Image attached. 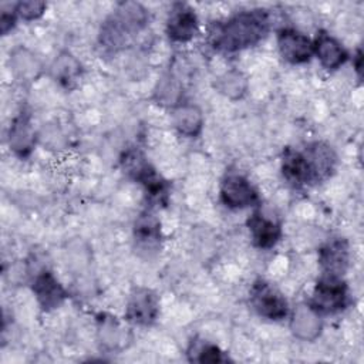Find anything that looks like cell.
I'll use <instances>...</instances> for the list:
<instances>
[{"label": "cell", "mask_w": 364, "mask_h": 364, "mask_svg": "<svg viewBox=\"0 0 364 364\" xmlns=\"http://www.w3.org/2000/svg\"><path fill=\"white\" fill-rule=\"evenodd\" d=\"M121 165L129 178L142 185L151 200L156 202L158 205L166 203L169 185L141 151L134 148L125 151L121 158Z\"/></svg>", "instance_id": "3"}, {"label": "cell", "mask_w": 364, "mask_h": 364, "mask_svg": "<svg viewBox=\"0 0 364 364\" xmlns=\"http://www.w3.org/2000/svg\"><path fill=\"white\" fill-rule=\"evenodd\" d=\"M250 304L253 310L263 318L279 321L289 313L286 297L269 282L256 280L250 289Z\"/></svg>", "instance_id": "5"}, {"label": "cell", "mask_w": 364, "mask_h": 364, "mask_svg": "<svg viewBox=\"0 0 364 364\" xmlns=\"http://www.w3.org/2000/svg\"><path fill=\"white\" fill-rule=\"evenodd\" d=\"M282 173L283 178L296 188L313 183L310 165L304 151L287 148L282 158Z\"/></svg>", "instance_id": "14"}, {"label": "cell", "mask_w": 364, "mask_h": 364, "mask_svg": "<svg viewBox=\"0 0 364 364\" xmlns=\"http://www.w3.org/2000/svg\"><path fill=\"white\" fill-rule=\"evenodd\" d=\"M172 121L178 132L188 138L199 135L203 127L202 112L192 104H178L173 109Z\"/></svg>", "instance_id": "17"}, {"label": "cell", "mask_w": 364, "mask_h": 364, "mask_svg": "<svg viewBox=\"0 0 364 364\" xmlns=\"http://www.w3.org/2000/svg\"><path fill=\"white\" fill-rule=\"evenodd\" d=\"M318 262L323 274L343 277L348 267V246L344 239H333L320 250Z\"/></svg>", "instance_id": "15"}, {"label": "cell", "mask_w": 364, "mask_h": 364, "mask_svg": "<svg viewBox=\"0 0 364 364\" xmlns=\"http://www.w3.org/2000/svg\"><path fill=\"white\" fill-rule=\"evenodd\" d=\"M17 11H16V4H9V6H1V16H0V30L1 34L6 36L16 24L17 20Z\"/></svg>", "instance_id": "26"}, {"label": "cell", "mask_w": 364, "mask_h": 364, "mask_svg": "<svg viewBox=\"0 0 364 364\" xmlns=\"http://www.w3.org/2000/svg\"><path fill=\"white\" fill-rule=\"evenodd\" d=\"M80 63L70 55L68 53L61 54L54 65H53V71H54V77L64 85H70L71 82H74L77 80V77L80 75Z\"/></svg>", "instance_id": "21"}, {"label": "cell", "mask_w": 364, "mask_h": 364, "mask_svg": "<svg viewBox=\"0 0 364 364\" xmlns=\"http://www.w3.org/2000/svg\"><path fill=\"white\" fill-rule=\"evenodd\" d=\"M270 28V16L264 9L236 13L223 23H216L209 33L212 47L223 53H235L256 46Z\"/></svg>", "instance_id": "1"}, {"label": "cell", "mask_w": 364, "mask_h": 364, "mask_svg": "<svg viewBox=\"0 0 364 364\" xmlns=\"http://www.w3.org/2000/svg\"><path fill=\"white\" fill-rule=\"evenodd\" d=\"M304 154L310 165L313 183L321 182L331 175L336 165V155L331 146L324 142H313L306 146Z\"/></svg>", "instance_id": "16"}, {"label": "cell", "mask_w": 364, "mask_h": 364, "mask_svg": "<svg viewBox=\"0 0 364 364\" xmlns=\"http://www.w3.org/2000/svg\"><path fill=\"white\" fill-rule=\"evenodd\" d=\"M46 7H47L46 3H43V1H34V0L16 3L17 16H18L20 18L26 20V21H31V20H36V18L41 17L43 13L46 11Z\"/></svg>", "instance_id": "25"}, {"label": "cell", "mask_w": 364, "mask_h": 364, "mask_svg": "<svg viewBox=\"0 0 364 364\" xmlns=\"http://www.w3.org/2000/svg\"><path fill=\"white\" fill-rule=\"evenodd\" d=\"M33 293L43 310H54L63 304L67 291L58 279L50 270L44 269L34 276L31 284Z\"/></svg>", "instance_id": "11"}, {"label": "cell", "mask_w": 364, "mask_h": 364, "mask_svg": "<svg viewBox=\"0 0 364 364\" xmlns=\"http://www.w3.org/2000/svg\"><path fill=\"white\" fill-rule=\"evenodd\" d=\"M313 54L326 70H337L348 60V53L343 44L326 31L317 33L313 41Z\"/></svg>", "instance_id": "13"}, {"label": "cell", "mask_w": 364, "mask_h": 364, "mask_svg": "<svg viewBox=\"0 0 364 364\" xmlns=\"http://www.w3.org/2000/svg\"><path fill=\"white\" fill-rule=\"evenodd\" d=\"M159 313L156 294L145 287H136L128 299L125 317L136 326H151Z\"/></svg>", "instance_id": "7"}, {"label": "cell", "mask_w": 364, "mask_h": 364, "mask_svg": "<svg viewBox=\"0 0 364 364\" xmlns=\"http://www.w3.org/2000/svg\"><path fill=\"white\" fill-rule=\"evenodd\" d=\"M189 360L193 363H200V364H216V363H229L232 361L228 353L220 350L216 344L200 341V343H193L191 348L188 350Z\"/></svg>", "instance_id": "20"}, {"label": "cell", "mask_w": 364, "mask_h": 364, "mask_svg": "<svg viewBox=\"0 0 364 364\" xmlns=\"http://www.w3.org/2000/svg\"><path fill=\"white\" fill-rule=\"evenodd\" d=\"M247 229L253 245L259 249L273 247L282 237V226L262 212H253L247 219Z\"/></svg>", "instance_id": "12"}, {"label": "cell", "mask_w": 364, "mask_h": 364, "mask_svg": "<svg viewBox=\"0 0 364 364\" xmlns=\"http://www.w3.org/2000/svg\"><path fill=\"white\" fill-rule=\"evenodd\" d=\"M9 142H10V148L20 156H27L34 148L36 136H34V131L30 124V119L26 114L21 112L13 121V125L10 127Z\"/></svg>", "instance_id": "18"}, {"label": "cell", "mask_w": 364, "mask_h": 364, "mask_svg": "<svg viewBox=\"0 0 364 364\" xmlns=\"http://www.w3.org/2000/svg\"><path fill=\"white\" fill-rule=\"evenodd\" d=\"M199 30V21L195 10L188 4L175 3L169 10L166 20V34L172 41L186 43L192 40Z\"/></svg>", "instance_id": "9"}, {"label": "cell", "mask_w": 364, "mask_h": 364, "mask_svg": "<svg viewBox=\"0 0 364 364\" xmlns=\"http://www.w3.org/2000/svg\"><path fill=\"white\" fill-rule=\"evenodd\" d=\"M220 200L230 209H245L259 202V193L246 176L233 172L222 179Z\"/></svg>", "instance_id": "6"}, {"label": "cell", "mask_w": 364, "mask_h": 364, "mask_svg": "<svg viewBox=\"0 0 364 364\" xmlns=\"http://www.w3.org/2000/svg\"><path fill=\"white\" fill-rule=\"evenodd\" d=\"M121 327L118 326V323L109 317V318H100V330L98 333L101 334V343L104 346H109L111 348H114L115 346H118L122 341V333H121Z\"/></svg>", "instance_id": "23"}, {"label": "cell", "mask_w": 364, "mask_h": 364, "mask_svg": "<svg viewBox=\"0 0 364 364\" xmlns=\"http://www.w3.org/2000/svg\"><path fill=\"white\" fill-rule=\"evenodd\" d=\"M159 94V101L165 102V104H181V85L178 84V81L169 74L166 77H164L159 82V90L156 91Z\"/></svg>", "instance_id": "24"}, {"label": "cell", "mask_w": 364, "mask_h": 364, "mask_svg": "<svg viewBox=\"0 0 364 364\" xmlns=\"http://www.w3.org/2000/svg\"><path fill=\"white\" fill-rule=\"evenodd\" d=\"M348 304V287L343 277L323 274L313 290L309 306L318 314H334Z\"/></svg>", "instance_id": "4"}, {"label": "cell", "mask_w": 364, "mask_h": 364, "mask_svg": "<svg viewBox=\"0 0 364 364\" xmlns=\"http://www.w3.org/2000/svg\"><path fill=\"white\" fill-rule=\"evenodd\" d=\"M353 65H354V70L357 71L358 77L361 78V70H363V51L361 48H358L353 57Z\"/></svg>", "instance_id": "27"}, {"label": "cell", "mask_w": 364, "mask_h": 364, "mask_svg": "<svg viewBox=\"0 0 364 364\" xmlns=\"http://www.w3.org/2000/svg\"><path fill=\"white\" fill-rule=\"evenodd\" d=\"M321 330L320 314L316 313L309 304L300 306L291 320V331L296 337L301 340H314Z\"/></svg>", "instance_id": "19"}, {"label": "cell", "mask_w": 364, "mask_h": 364, "mask_svg": "<svg viewBox=\"0 0 364 364\" xmlns=\"http://www.w3.org/2000/svg\"><path fill=\"white\" fill-rule=\"evenodd\" d=\"M161 222L151 212L145 210L136 216L134 223V242L135 247L145 255H152L161 247Z\"/></svg>", "instance_id": "10"}, {"label": "cell", "mask_w": 364, "mask_h": 364, "mask_svg": "<svg viewBox=\"0 0 364 364\" xmlns=\"http://www.w3.org/2000/svg\"><path fill=\"white\" fill-rule=\"evenodd\" d=\"M277 48L290 64L307 63L313 55V41L296 28H282L277 33Z\"/></svg>", "instance_id": "8"}, {"label": "cell", "mask_w": 364, "mask_h": 364, "mask_svg": "<svg viewBox=\"0 0 364 364\" xmlns=\"http://www.w3.org/2000/svg\"><path fill=\"white\" fill-rule=\"evenodd\" d=\"M146 23L148 13L139 3H121L104 21L100 33V43L109 51L124 48L129 40L146 26Z\"/></svg>", "instance_id": "2"}, {"label": "cell", "mask_w": 364, "mask_h": 364, "mask_svg": "<svg viewBox=\"0 0 364 364\" xmlns=\"http://www.w3.org/2000/svg\"><path fill=\"white\" fill-rule=\"evenodd\" d=\"M218 88L230 98H240L246 91V78L237 71H229L219 78Z\"/></svg>", "instance_id": "22"}]
</instances>
